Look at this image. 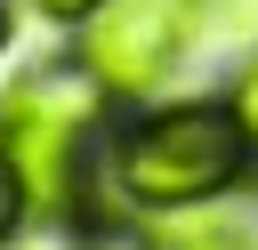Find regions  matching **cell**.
Instances as JSON below:
<instances>
[{
    "mask_svg": "<svg viewBox=\"0 0 258 250\" xmlns=\"http://www.w3.org/2000/svg\"><path fill=\"white\" fill-rule=\"evenodd\" d=\"M250 153L258 145L226 97L153 105V113H129L105 129V185L129 210H194V202H218L226 185H242Z\"/></svg>",
    "mask_w": 258,
    "mask_h": 250,
    "instance_id": "cell-1",
    "label": "cell"
},
{
    "mask_svg": "<svg viewBox=\"0 0 258 250\" xmlns=\"http://www.w3.org/2000/svg\"><path fill=\"white\" fill-rule=\"evenodd\" d=\"M97 121H105V89H97L89 65L81 73L73 65L32 73L0 105V145H8V161L24 177V202L40 218H73V202H81V145H89Z\"/></svg>",
    "mask_w": 258,
    "mask_h": 250,
    "instance_id": "cell-2",
    "label": "cell"
},
{
    "mask_svg": "<svg viewBox=\"0 0 258 250\" xmlns=\"http://www.w3.org/2000/svg\"><path fill=\"white\" fill-rule=\"evenodd\" d=\"M185 40H202V32H194V0H97V8L81 16V65H89L97 89L121 97V105L153 97V89L177 73Z\"/></svg>",
    "mask_w": 258,
    "mask_h": 250,
    "instance_id": "cell-3",
    "label": "cell"
},
{
    "mask_svg": "<svg viewBox=\"0 0 258 250\" xmlns=\"http://www.w3.org/2000/svg\"><path fill=\"white\" fill-rule=\"evenodd\" d=\"M258 0H194V32H250Z\"/></svg>",
    "mask_w": 258,
    "mask_h": 250,
    "instance_id": "cell-4",
    "label": "cell"
},
{
    "mask_svg": "<svg viewBox=\"0 0 258 250\" xmlns=\"http://www.w3.org/2000/svg\"><path fill=\"white\" fill-rule=\"evenodd\" d=\"M24 177H16V161H8V145H0V250L16 242V226H24Z\"/></svg>",
    "mask_w": 258,
    "mask_h": 250,
    "instance_id": "cell-5",
    "label": "cell"
},
{
    "mask_svg": "<svg viewBox=\"0 0 258 250\" xmlns=\"http://www.w3.org/2000/svg\"><path fill=\"white\" fill-rule=\"evenodd\" d=\"M226 105H234V121H242V129H250V145H258V56L242 65V81H234V97H226Z\"/></svg>",
    "mask_w": 258,
    "mask_h": 250,
    "instance_id": "cell-6",
    "label": "cell"
},
{
    "mask_svg": "<svg viewBox=\"0 0 258 250\" xmlns=\"http://www.w3.org/2000/svg\"><path fill=\"white\" fill-rule=\"evenodd\" d=\"M169 250H250V242H242L234 226H185V234H177Z\"/></svg>",
    "mask_w": 258,
    "mask_h": 250,
    "instance_id": "cell-7",
    "label": "cell"
},
{
    "mask_svg": "<svg viewBox=\"0 0 258 250\" xmlns=\"http://www.w3.org/2000/svg\"><path fill=\"white\" fill-rule=\"evenodd\" d=\"M32 8H40V16H56V24H81L97 0H32Z\"/></svg>",
    "mask_w": 258,
    "mask_h": 250,
    "instance_id": "cell-8",
    "label": "cell"
},
{
    "mask_svg": "<svg viewBox=\"0 0 258 250\" xmlns=\"http://www.w3.org/2000/svg\"><path fill=\"white\" fill-rule=\"evenodd\" d=\"M81 250H145L137 234H97V242H81Z\"/></svg>",
    "mask_w": 258,
    "mask_h": 250,
    "instance_id": "cell-9",
    "label": "cell"
},
{
    "mask_svg": "<svg viewBox=\"0 0 258 250\" xmlns=\"http://www.w3.org/2000/svg\"><path fill=\"white\" fill-rule=\"evenodd\" d=\"M0 48H8V0H0Z\"/></svg>",
    "mask_w": 258,
    "mask_h": 250,
    "instance_id": "cell-10",
    "label": "cell"
}]
</instances>
